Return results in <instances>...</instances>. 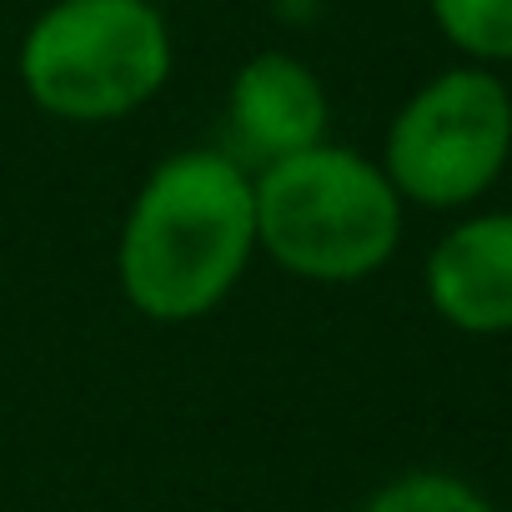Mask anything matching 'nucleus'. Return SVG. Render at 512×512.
<instances>
[{
  "mask_svg": "<svg viewBox=\"0 0 512 512\" xmlns=\"http://www.w3.org/2000/svg\"><path fill=\"white\" fill-rule=\"evenodd\" d=\"M226 121L251 161H282L327 141V91L317 71L287 51L251 56L226 96Z\"/></svg>",
  "mask_w": 512,
  "mask_h": 512,
  "instance_id": "obj_6",
  "label": "nucleus"
},
{
  "mask_svg": "<svg viewBox=\"0 0 512 512\" xmlns=\"http://www.w3.org/2000/svg\"><path fill=\"white\" fill-rule=\"evenodd\" d=\"M512 156V91L487 66H457L417 86L387 126L382 171L427 211L472 206Z\"/></svg>",
  "mask_w": 512,
  "mask_h": 512,
  "instance_id": "obj_4",
  "label": "nucleus"
},
{
  "mask_svg": "<svg viewBox=\"0 0 512 512\" xmlns=\"http://www.w3.org/2000/svg\"><path fill=\"white\" fill-rule=\"evenodd\" d=\"M362 512H497L472 482L452 472H402L387 487H377Z\"/></svg>",
  "mask_w": 512,
  "mask_h": 512,
  "instance_id": "obj_8",
  "label": "nucleus"
},
{
  "mask_svg": "<svg viewBox=\"0 0 512 512\" xmlns=\"http://www.w3.org/2000/svg\"><path fill=\"white\" fill-rule=\"evenodd\" d=\"M256 246L302 282L347 287L392 262L402 241V196L382 161L317 141L251 176Z\"/></svg>",
  "mask_w": 512,
  "mask_h": 512,
  "instance_id": "obj_2",
  "label": "nucleus"
},
{
  "mask_svg": "<svg viewBox=\"0 0 512 512\" xmlns=\"http://www.w3.org/2000/svg\"><path fill=\"white\" fill-rule=\"evenodd\" d=\"M251 251V171L226 151H176L151 166L126 211L116 277L141 317L176 327L216 312L236 292Z\"/></svg>",
  "mask_w": 512,
  "mask_h": 512,
  "instance_id": "obj_1",
  "label": "nucleus"
},
{
  "mask_svg": "<svg viewBox=\"0 0 512 512\" xmlns=\"http://www.w3.org/2000/svg\"><path fill=\"white\" fill-rule=\"evenodd\" d=\"M16 71L56 121H121L166 86L171 31L151 0H56L31 21Z\"/></svg>",
  "mask_w": 512,
  "mask_h": 512,
  "instance_id": "obj_3",
  "label": "nucleus"
},
{
  "mask_svg": "<svg viewBox=\"0 0 512 512\" xmlns=\"http://www.w3.org/2000/svg\"><path fill=\"white\" fill-rule=\"evenodd\" d=\"M432 312L472 337L512 332V211H482L437 236L422 272Z\"/></svg>",
  "mask_w": 512,
  "mask_h": 512,
  "instance_id": "obj_5",
  "label": "nucleus"
},
{
  "mask_svg": "<svg viewBox=\"0 0 512 512\" xmlns=\"http://www.w3.org/2000/svg\"><path fill=\"white\" fill-rule=\"evenodd\" d=\"M432 21L472 66L512 61V0H432Z\"/></svg>",
  "mask_w": 512,
  "mask_h": 512,
  "instance_id": "obj_7",
  "label": "nucleus"
}]
</instances>
